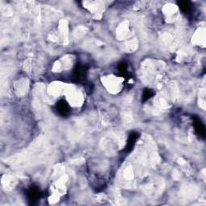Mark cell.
Wrapping results in <instances>:
<instances>
[{
  "label": "cell",
  "instance_id": "6da1fadb",
  "mask_svg": "<svg viewBox=\"0 0 206 206\" xmlns=\"http://www.w3.org/2000/svg\"><path fill=\"white\" fill-rule=\"evenodd\" d=\"M194 124H195L196 131L198 133V134H199L200 136H201L204 138V134H205V130H204V125L202 124L201 120H199L198 119H196L195 121H194Z\"/></svg>",
  "mask_w": 206,
  "mask_h": 206
},
{
  "label": "cell",
  "instance_id": "7a4b0ae2",
  "mask_svg": "<svg viewBox=\"0 0 206 206\" xmlns=\"http://www.w3.org/2000/svg\"><path fill=\"white\" fill-rule=\"evenodd\" d=\"M57 108H58L59 112L61 114H66L69 112V105L65 101H61L57 104Z\"/></svg>",
  "mask_w": 206,
  "mask_h": 206
},
{
  "label": "cell",
  "instance_id": "3957f363",
  "mask_svg": "<svg viewBox=\"0 0 206 206\" xmlns=\"http://www.w3.org/2000/svg\"><path fill=\"white\" fill-rule=\"evenodd\" d=\"M85 75V71L84 67L82 66H80L78 65L77 67H76V70H75V76H76L77 80H80V79L83 78Z\"/></svg>",
  "mask_w": 206,
  "mask_h": 206
},
{
  "label": "cell",
  "instance_id": "277c9868",
  "mask_svg": "<svg viewBox=\"0 0 206 206\" xmlns=\"http://www.w3.org/2000/svg\"><path fill=\"white\" fill-rule=\"evenodd\" d=\"M178 6L179 7L180 10L184 12H188L191 8V3L188 1H181L178 2Z\"/></svg>",
  "mask_w": 206,
  "mask_h": 206
}]
</instances>
